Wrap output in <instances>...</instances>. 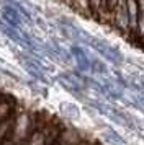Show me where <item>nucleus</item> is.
Returning <instances> with one entry per match:
<instances>
[{
	"mask_svg": "<svg viewBox=\"0 0 144 145\" xmlns=\"http://www.w3.org/2000/svg\"><path fill=\"white\" fill-rule=\"evenodd\" d=\"M33 129H34V118L30 111H26L23 108L17 106V112H15V121H13L12 131L8 134V137L12 138V142L15 145L28 140V137L31 135Z\"/></svg>",
	"mask_w": 144,
	"mask_h": 145,
	"instance_id": "nucleus-1",
	"label": "nucleus"
},
{
	"mask_svg": "<svg viewBox=\"0 0 144 145\" xmlns=\"http://www.w3.org/2000/svg\"><path fill=\"white\" fill-rule=\"evenodd\" d=\"M124 2H126V0H106V10L110 12V10H113L116 5H120V3H124Z\"/></svg>",
	"mask_w": 144,
	"mask_h": 145,
	"instance_id": "nucleus-4",
	"label": "nucleus"
},
{
	"mask_svg": "<svg viewBox=\"0 0 144 145\" xmlns=\"http://www.w3.org/2000/svg\"><path fill=\"white\" fill-rule=\"evenodd\" d=\"M80 140H82V135H79V132L74 129H62L57 137V142L62 145H75Z\"/></svg>",
	"mask_w": 144,
	"mask_h": 145,
	"instance_id": "nucleus-2",
	"label": "nucleus"
},
{
	"mask_svg": "<svg viewBox=\"0 0 144 145\" xmlns=\"http://www.w3.org/2000/svg\"><path fill=\"white\" fill-rule=\"evenodd\" d=\"M136 39H139L144 44V13H139V18H137V25H136V31L133 34Z\"/></svg>",
	"mask_w": 144,
	"mask_h": 145,
	"instance_id": "nucleus-3",
	"label": "nucleus"
}]
</instances>
